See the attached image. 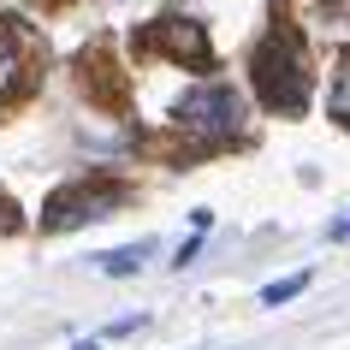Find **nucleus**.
Wrapping results in <instances>:
<instances>
[{"label": "nucleus", "instance_id": "2", "mask_svg": "<svg viewBox=\"0 0 350 350\" xmlns=\"http://www.w3.org/2000/svg\"><path fill=\"white\" fill-rule=\"evenodd\" d=\"M238 95L232 90H190L185 101H178V125L185 131H196V137H208V143H214V137H232V131H238Z\"/></svg>", "mask_w": 350, "mask_h": 350}, {"label": "nucleus", "instance_id": "7", "mask_svg": "<svg viewBox=\"0 0 350 350\" xmlns=\"http://www.w3.org/2000/svg\"><path fill=\"white\" fill-rule=\"evenodd\" d=\"M18 83V48L6 42V30H0V90H12Z\"/></svg>", "mask_w": 350, "mask_h": 350}, {"label": "nucleus", "instance_id": "9", "mask_svg": "<svg viewBox=\"0 0 350 350\" xmlns=\"http://www.w3.org/2000/svg\"><path fill=\"white\" fill-rule=\"evenodd\" d=\"M72 350H101V338H83V345H72Z\"/></svg>", "mask_w": 350, "mask_h": 350}, {"label": "nucleus", "instance_id": "4", "mask_svg": "<svg viewBox=\"0 0 350 350\" xmlns=\"http://www.w3.org/2000/svg\"><path fill=\"white\" fill-rule=\"evenodd\" d=\"M161 48H172V54H185V59H196V54H202V30H196L190 18H178L172 30H161Z\"/></svg>", "mask_w": 350, "mask_h": 350}, {"label": "nucleus", "instance_id": "6", "mask_svg": "<svg viewBox=\"0 0 350 350\" xmlns=\"http://www.w3.org/2000/svg\"><path fill=\"white\" fill-rule=\"evenodd\" d=\"M303 285H309V273L273 279V285H267V291H261V303H267V309H279V303H291V297H303Z\"/></svg>", "mask_w": 350, "mask_h": 350}, {"label": "nucleus", "instance_id": "1", "mask_svg": "<svg viewBox=\"0 0 350 350\" xmlns=\"http://www.w3.org/2000/svg\"><path fill=\"white\" fill-rule=\"evenodd\" d=\"M256 95L279 113H297L309 101V66H303V42L297 36L279 30V36H267L256 48Z\"/></svg>", "mask_w": 350, "mask_h": 350}, {"label": "nucleus", "instance_id": "3", "mask_svg": "<svg viewBox=\"0 0 350 350\" xmlns=\"http://www.w3.org/2000/svg\"><path fill=\"white\" fill-rule=\"evenodd\" d=\"M113 202H119V196H113L107 185L66 190V196L42 214V226H48V232H72V226H90V220H101V214H113Z\"/></svg>", "mask_w": 350, "mask_h": 350}, {"label": "nucleus", "instance_id": "8", "mask_svg": "<svg viewBox=\"0 0 350 350\" xmlns=\"http://www.w3.org/2000/svg\"><path fill=\"white\" fill-rule=\"evenodd\" d=\"M332 113L350 119V59H345V72H338V90H332Z\"/></svg>", "mask_w": 350, "mask_h": 350}, {"label": "nucleus", "instance_id": "5", "mask_svg": "<svg viewBox=\"0 0 350 350\" xmlns=\"http://www.w3.org/2000/svg\"><path fill=\"white\" fill-rule=\"evenodd\" d=\"M148 256V243H131V250H113V256H101V273H137Z\"/></svg>", "mask_w": 350, "mask_h": 350}]
</instances>
